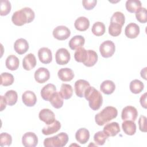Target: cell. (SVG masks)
Returning a JSON list of instances; mask_svg holds the SVG:
<instances>
[{
	"label": "cell",
	"mask_w": 147,
	"mask_h": 147,
	"mask_svg": "<svg viewBox=\"0 0 147 147\" xmlns=\"http://www.w3.org/2000/svg\"><path fill=\"white\" fill-rule=\"evenodd\" d=\"M71 59V55L68 51L64 48L59 49L55 54L56 62L59 65L67 64Z\"/></svg>",
	"instance_id": "7"
},
{
	"label": "cell",
	"mask_w": 147,
	"mask_h": 147,
	"mask_svg": "<svg viewBox=\"0 0 147 147\" xmlns=\"http://www.w3.org/2000/svg\"><path fill=\"white\" fill-rule=\"evenodd\" d=\"M87 56L86 61L83 63V64L88 67L94 66L98 61V55L96 52L93 50H87Z\"/></svg>",
	"instance_id": "28"
},
{
	"label": "cell",
	"mask_w": 147,
	"mask_h": 147,
	"mask_svg": "<svg viewBox=\"0 0 147 147\" xmlns=\"http://www.w3.org/2000/svg\"><path fill=\"white\" fill-rule=\"evenodd\" d=\"M75 138L80 144H85L89 140L90 132L86 128H80L76 131L75 133Z\"/></svg>",
	"instance_id": "21"
},
{
	"label": "cell",
	"mask_w": 147,
	"mask_h": 147,
	"mask_svg": "<svg viewBox=\"0 0 147 147\" xmlns=\"http://www.w3.org/2000/svg\"><path fill=\"white\" fill-rule=\"evenodd\" d=\"M34 17V11L30 7H25L15 11L12 15L11 21L16 26H22L32 22Z\"/></svg>",
	"instance_id": "1"
},
{
	"label": "cell",
	"mask_w": 147,
	"mask_h": 147,
	"mask_svg": "<svg viewBox=\"0 0 147 147\" xmlns=\"http://www.w3.org/2000/svg\"><path fill=\"white\" fill-rule=\"evenodd\" d=\"M22 145L25 147H34L38 144V138L33 132H27L22 137Z\"/></svg>",
	"instance_id": "9"
},
{
	"label": "cell",
	"mask_w": 147,
	"mask_h": 147,
	"mask_svg": "<svg viewBox=\"0 0 147 147\" xmlns=\"http://www.w3.org/2000/svg\"><path fill=\"white\" fill-rule=\"evenodd\" d=\"M12 142V137L10 134L7 133H2L0 134V145L10 146Z\"/></svg>",
	"instance_id": "42"
},
{
	"label": "cell",
	"mask_w": 147,
	"mask_h": 147,
	"mask_svg": "<svg viewBox=\"0 0 147 147\" xmlns=\"http://www.w3.org/2000/svg\"><path fill=\"white\" fill-rule=\"evenodd\" d=\"M96 3L97 1L96 0H84L82 1V5L84 8L87 10H90L94 9Z\"/></svg>",
	"instance_id": "43"
},
{
	"label": "cell",
	"mask_w": 147,
	"mask_h": 147,
	"mask_svg": "<svg viewBox=\"0 0 147 147\" xmlns=\"http://www.w3.org/2000/svg\"><path fill=\"white\" fill-rule=\"evenodd\" d=\"M88 101L90 107L92 110H98L103 103V98L100 92L94 87L90 86L84 92V96Z\"/></svg>",
	"instance_id": "2"
},
{
	"label": "cell",
	"mask_w": 147,
	"mask_h": 147,
	"mask_svg": "<svg viewBox=\"0 0 147 147\" xmlns=\"http://www.w3.org/2000/svg\"><path fill=\"white\" fill-rule=\"evenodd\" d=\"M14 48L16 53L19 55H23L29 49V44L25 39L18 38L14 44Z\"/></svg>",
	"instance_id": "17"
},
{
	"label": "cell",
	"mask_w": 147,
	"mask_h": 147,
	"mask_svg": "<svg viewBox=\"0 0 147 147\" xmlns=\"http://www.w3.org/2000/svg\"><path fill=\"white\" fill-rule=\"evenodd\" d=\"M20 64V60L15 55H9L6 59L5 65L7 69L11 71H15L18 69Z\"/></svg>",
	"instance_id": "27"
},
{
	"label": "cell",
	"mask_w": 147,
	"mask_h": 147,
	"mask_svg": "<svg viewBox=\"0 0 147 147\" xmlns=\"http://www.w3.org/2000/svg\"><path fill=\"white\" fill-rule=\"evenodd\" d=\"M109 137L104 133L103 131H99L96 132L94 136L95 142L98 145H103L105 144L106 140Z\"/></svg>",
	"instance_id": "39"
},
{
	"label": "cell",
	"mask_w": 147,
	"mask_h": 147,
	"mask_svg": "<svg viewBox=\"0 0 147 147\" xmlns=\"http://www.w3.org/2000/svg\"><path fill=\"white\" fill-rule=\"evenodd\" d=\"M138 116L137 110L133 106H127L125 107L121 113V118L123 121L129 120L134 121Z\"/></svg>",
	"instance_id": "8"
},
{
	"label": "cell",
	"mask_w": 147,
	"mask_h": 147,
	"mask_svg": "<svg viewBox=\"0 0 147 147\" xmlns=\"http://www.w3.org/2000/svg\"><path fill=\"white\" fill-rule=\"evenodd\" d=\"M122 26L119 24L115 22H110L109 26V34L113 36L116 37L119 36L122 32Z\"/></svg>",
	"instance_id": "37"
},
{
	"label": "cell",
	"mask_w": 147,
	"mask_h": 147,
	"mask_svg": "<svg viewBox=\"0 0 147 147\" xmlns=\"http://www.w3.org/2000/svg\"><path fill=\"white\" fill-rule=\"evenodd\" d=\"M139 26L133 22L129 24L125 28V34L126 36L129 38H135L140 34Z\"/></svg>",
	"instance_id": "16"
},
{
	"label": "cell",
	"mask_w": 147,
	"mask_h": 147,
	"mask_svg": "<svg viewBox=\"0 0 147 147\" xmlns=\"http://www.w3.org/2000/svg\"><path fill=\"white\" fill-rule=\"evenodd\" d=\"M56 91V86L51 83L44 86L41 90V96L42 98L47 101H49L52 95Z\"/></svg>",
	"instance_id": "19"
},
{
	"label": "cell",
	"mask_w": 147,
	"mask_h": 147,
	"mask_svg": "<svg viewBox=\"0 0 147 147\" xmlns=\"http://www.w3.org/2000/svg\"><path fill=\"white\" fill-rule=\"evenodd\" d=\"M141 6V2L138 0H127L125 3L126 10L131 13H136Z\"/></svg>",
	"instance_id": "31"
},
{
	"label": "cell",
	"mask_w": 147,
	"mask_h": 147,
	"mask_svg": "<svg viewBox=\"0 0 147 147\" xmlns=\"http://www.w3.org/2000/svg\"><path fill=\"white\" fill-rule=\"evenodd\" d=\"M35 80L38 83H44L50 78V73L48 69L44 67L38 68L34 72Z\"/></svg>",
	"instance_id": "12"
},
{
	"label": "cell",
	"mask_w": 147,
	"mask_h": 147,
	"mask_svg": "<svg viewBox=\"0 0 147 147\" xmlns=\"http://www.w3.org/2000/svg\"><path fill=\"white\" fill-rule=\"evenodd\" d=\"M59 78L63 82H69L74 78V71L69 68H63L57 72Z\"/></svg>",
	"instance_id": "20"
},
{
	"label": "cell",
	"mask_w": 147,
	"mask_h": 147,
	"mask_svg": "<svg viewBox=\"0 0 147 147\" xmlns=\"http://www.w3.org/2000/svg\"><path fill=\"white\" fill-rule=\"evenodd\" d=\"M125 22V17L124 14L121 11L115 12L111 17L110 22H115L119 24L122 26L124 25Z\"/></svg>",
	"instance_id": "38"
},
{
	"label": "cell",
	"mask_w": 147,
	"mask_h": 147,
	"mask_svg": "<svg viewBox=\"0 0 147 147\" xmlns=\"http://www.w3.org/2000/svg\"><path fill=\"white\" fill-rule=\"evenodd\" d=\"M91 31L95 36H101L105 33V25L102 22H96L93 24Z\"/></svg>",
	"instance_id": "33"
},
{
	"label": "cell",
	"mask_w": 147,
	"mask_h": 147,
	"mask_svg": "<svg viewBox=\"0 0 147 147\" xmlns=\"http://www.w3.org/2000/svg\"><path fill=\"white\" fill-rule=\"evenodd\" d=\"M103 131L108 137H114L120 132L121 129L118 123L113 122L106 124L104 126Z\"/></svg>",
	"instance_id": "15"
},
{
	"label": "cell",
	"mask_w": 147,
	"mask_h": 147,
	"mask_svg": "<svg viewBox=\"0 0 147 147\" xmlns=\"http://www.w3.org/2000/svg\"><path fill=\"white\" fill-rule=\"evenodd\" d=\"M22 102L28 107H32L35 105L37 102L36 94L32 91H26L22 95Z\"/></svg>",
	"instance_id": "14"
},
{
	"label": "cell",
	"mask_w": 147,
	"mask_h": 147,
	"mask_svg": "<svg viewBox=\"0 0 147 147\" xmlns=\"http://www.w3.org/2000/svg\"><path fill=\"white\" fill-rule=\"evenodd\" d=\"M14 81V76L8 72H3L1 75V84L3 86L11 85Z\"/></svg>",
	"instance_id": "36"
},
{
	"label": "cell",
	"mask_w": 147,
	"mask_h": 147,
	"mask_svg": "<svg viewBox=\"0 0 147 147\" xmlns=\"http://www.w3.org/2000/svg\"><path fill=\"white\" fill-rule=\"evenodd\" d=\"M138 125L140 130L142 132H146V117L144 115H141L138 119Z\"/></svg>",
	"instance_id": "44"
},
{
	"label": "cell",
	"mask_w": 147,
	"mask_h": 147,
	"mask_svg": "<svg viewBox=\"0 0 147 147\" xmlns=\"http://www.w3.org/2000/svg\"><path fill=\"white\" fill-rule=\"evenodd\" d=\"M129 88L130 91L135 94L140 93L144 88L143 83L138 79H134L130 83Z\"/></svg>",
	"instance_id": "32"
},
{
	"label": "cell",
	"mask_w": 147,
	"mask_h": 147,
	"mask_svg": "<svg viewBox=\"0 0 147 147\" xmlns=\"http://www.w3.org/2000/svg\"><path fill=\"white\" fill-rule=\"evenodd\" d=\"M146 67H145L141 71V76L145 80H146Z\"/></svg>",
	"instance_id": "47"
},
{
	"label": "cell",
	"mask_w": 147,
	"mask_h": 147,
	"mask_svg": "<svg viewBox=\"0 0 147 147\" xmlns=\"http://www.w3.org/2000/svg\"><path fill=\"white\" fill-rule=\"evenodd\" d=\"M37 61L35 56L33 53H29L26 55L22 60V67L24 69L30 71L36 65Z\"/></svg>",
	"instance_id": "18"
},
{
	"label": "cell",
	"mask_w": 147,
	"mask_h": 147,
	"mask_svg": "<svg viewBox=\"0 0 147 147\" xmlns=\"http://www.w3.org/2000/svg\"><path fill=\"white\" fill-rule=\"evenodd\" d=\"M7 102L6 100V99L4 96L1 95V111H3L6 106Z\"/></svg>",
	"instance_id": "46"
},
{
	"label": "cell",
	"mask_w": 147,
	"mask_h": 147,
	"mask_svg": "<svg viewBox=\"0 0 147 147\" xmlns=\"http://www.w3.org/2000/svg\"><path fill=\"white\" fill-rule=\"evenodd\" d=\"M11 6L10 1L7 0H2L1 2V16H4L7 15L11 11Z\"/></svg>",
	"instance_id": "41"
},
{
	"label": "cell",
	"mask_w": 147,
	"mask_h": 147,
	"mask_svg": "<svg viewBox=\"0 0 147 147\" xmlns=\"http://www.w3.org/2000/svg\"><path fill=\"white\" fill-rule=\"evenodd\" d=\"M140 102L141 103V105L142 107L144 109H146V93L145 92L144 94H142L140 99Z\"/></svg>",
	"instance_id": "45"
},
{
	"label": "cell",
	"mask_w": 147,
	"mask_h": 147,
	"mask_svg": "<svg viewBox=\"0 0 147 147\" xmlns=\"http://www.w3.org/2000/svg\"><path fill=\"white\" fill-rule=\"evenodd\" d=\"M90 86L88 82L79 79L76 81L74 86V90L76 95L79 98H83L84 96V92L87 88Z\"/></svg>",
	"instance_id": "11"
},
{
	"label": "cell",
	"mask_w": 147,
	"mask_h": 147,
	"mask_svg": "<svg viewBox=\"0 0 147 147\" xmlns=\"http://www.w3.org/2000/svg\"><path fill=\"white\" fill-rule=\"evenodd\" d=\"M85 39L81 35H76L74 36L69 41L68 45L72 50L77 49L84 45Z\"/></svg>",
	"instance_id": "23"
},
{
	"label": "cell",
	"mask_w": 147,
	"mask_h": 147,
	"mask_svg": "<svg viewBox=\"0 0 147 147\" xmlns=\"http://www.w3.org/2000/svg\"><path fill=\"white\" fill-rule=\"evenodd\" d=\"M122 128L124 133L129 136L134 135L136 131V125L132 121H124L122 123Z\"/></svg>",
	"instance_id": "25"
},
{
	"label": "cell",
	"mask_w": 147,
	"mask_h": 147,
	"mask_svg": "<svg viewBox=\"0 0 147 147\" xmlns=\"http://www.w3.org/2000/svg\"><path fill=\"white\" fill-rule=\"evenodd\" d=\"M7 104L9 106H13L17 103L18 99V95L16 91L14 90H9L7 91L4 95Z\"/></svg>",
	"instance_id": "34"
},
{
	"label": "cell",
	"mask_w": 147,
	"mask_h": 147,
	"mask_svg": "<svg viewBox=\"0 0 147 147\" xmlns=\"http://www.w3.org/2000/svg\"><path fill=\"white\" fill-rule=\"evenodd\" d=\"M136 17L137 20L140 23H146L147 21V11L146 8H140L136 12Z\"/></svg>",
	"instance_id": "40"
},
{
	"label": "cell",
	"mask_w": 147,
	"mask_h": 147,
	"mask_svg": "<svg viewBox=\"0 0 147 147\" xmlns=\"http://www.w3.org/2000/svg\"><path fill=\"white\" fill-rule=\"evenodd\" d=\"M115 89V83L110 80H106L103 81L100 86V91L106 95L111 94L112 93H113Z\"/></svg>",
	"instance_id": "24"
},
{
	"label": "cell",
	"mask_w": 147,
	"mask_h": 147,
	"mask_svg": "<svg viewBox=\"0 0 147 147\" xmlns=\"http://www.w3.org/2000/svg\"><path fill=\"white\" fill-rule=\"evenodd\" d=\"M74 26L76 30L83 32L88 29L90 26V21L88 19L85 17H79L75 20Z\"/></svg>",
	"instance_id": "22"
},
{
	"label": "cell",
	"mask_w": 147,
	"mask_h": 147,
	"mask_svg": "<svg viewBox=\"0 0 147 147\" xmlns=\"http://www.w3.org/2000/svg\"><path fill=\"white\" fill-rule=\"evenodd\" d=\"M49 102L52 106L55 109H60L63 105V98L59 92L56 91L51 96Z\"/></svg>",
	"instance_id": "29"
},
{
	"label": "cell",
	"mask_w": 147,
	"mask_h": 147,
	"mask_svg": "<svg viewBox=\"0 0 147 147\" xmlns=\"http://www.w3.org/2000/svg\"><path fill=\"white\" fill-rule=\"evenodd\" d=\"M53 37L60 41L67 40L71 35L70 30L65 26L60 25L56 27L52 32Z\"/></svg>",
	"instance_id": "6"
},
{
	"label": "cell",
	"mask_w": 147,
	"mask_h": 147,
	"mask_svg": "<svg viewBox=\"0 0 147 147\" xmlns=\"http://www.w3.org/2000/svg\"><path fill=\"white\" fill-rule=\"evenodd\" d=\"M39 119L45 123L47 125H50L55 121L54 113L48 109H42L38 114Z\"/></svg>",
	"instance_id": "10"
},
{
	"label": "cell",
	"mask_w": 147,
	"mask_h": 147,
	"mask_svg": "<svg viewBox=\"0 0 147 147\" xmlns=\"http://www.w3.org/2000/svg\"><path fill=\"white\" fill-rule=\"evenodd\" d=\"M68 141V134L61 132L55 136L45 138L44 140V145L45 147H63L66 145Z\"/></svg>",
	"instance_id": "4"
},
{
	"label": "cell",
	"mask_w": 147,
	"mask_h": 147,
	"mask_svg": "<svg viewBox=\"0 0 147 147\" xmlns=\"http://www.w3.org/2000/svg\"><path fill=\"white\" fill-rule=\"evenodd\" d=\"M59 92L63 99H69L72 96L73 89L70 84L63 83L61 86Z\"/></svg>",
	"instance_id": "30"
},
{
	"label": "cell",
	"mask_w": 147,
	"mask_h": 147,
	"mask_svg": "<svg viewBox=\"0 0 147 147\" xmlns=\"http://www.w3.org/2000/svg\"><path fill=\"white\" fill-rule=\"evenodd\" d=\"M87 56V51L84 48L80 47L76 49L74 53L75 60L79 63H84Z\"/></svg>",
	"instance_id": "35"
},
{
	"label": "cell",
	"mask_w": 147,
	"mask_h": 147,
	"mask_svg": "<svg viewBox=\"0 0 147 147\" xmlns=\"http://www.w3.org/2000/svg\"><path fill=\"white\" fill-rule=\"evenodd\" d=\"M115 51L114 43L110 40H106L103 42L99 47V51L102 57L108 58L111 57Z\"/></svg>",
	"instance_id": "5"
},
{
	"label": "cell",
	"mask_w": 147,
	"mask_h": 147,
	"mask_svg": "<svg viewBox=\"0 0 147 147\" xmlns=\"http://www.w3.org/2000/svg\"><path fill=\"white\" fill-rule=\"evenodd\" d=\"M118 115L117 109L113 106H107L95 116L96 123L99 126H103L112 119L115 118Z\"/></svg>",
	"instance_id": "3"
},
{
	"label": "cell",
	"mask_w": 147,
	"mask_h": 147,
	"mask_svg": "<svg viewBox=\"0 0 147 147\" xmlns=\"http://www.w3.org/2000/svg\"><path fill=\"white\" fill-rule=\"evenodd\" d=\"M61 128V123L59 121L55 120V121L45 126L42 129V133L44 135H49L57 132Z\"/></svg>",
	"instance_id": "26"
},
{
	"label": "cell",
	"mask_w": 147,
	"mask_h": 147,
	"mask_svg": "<svg viewBox=\"0 0 147 147\" xmlns=\"http://www.w3.org/2000/svg\"><path fill=\"white\" fill-rule=\"evenodd\" d=\"M38 57L42 63L45 64H49L52 60V52L48 48L42 47L38 51Z\"/></svg>",
	"instance_id": "13"
}]
</instances>
